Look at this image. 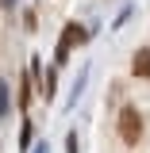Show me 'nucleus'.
Masks as SVG:
<instances>
[{"label": "nucleus", "mask_w": 150, "mask_h": 153, "mask_svg": "<svg viewBox=\"0 0 150 153\" xmlns=\"http://www.w3.org/2000/svg\"><path fill=\"white\" fill-rule=\"evenodd\" d=\"M119 138H123L127 146H135V142L142 138V115L135 111V107H123V111H119Z\"/></svg>", "instance_id": "obj_1"}, {"label": "nucleus", "mask_w": 150, "mask_h": 153, "mask_svg": "<svg viewBox=\"0 0 150 153\" xmlns=\"http://www.w3.org/2000/svg\"><path fill=\"white\" fill-rule=\"evenodd\" d=\"M85 38H89V35H85V27H81V23H66L62 42H58V65H62V61L69 57V50H73V46H81Z\"/></svg>", "instance_id": "obj_2"}, {"label": "nucleus", "mask_w": 150, "mask_h": 153, "mask_svg": "<svg viewBox=\"0 0 150 153\" xmlns=\"http://www.w3.org/2000/svg\"><path fill=\"white\" fill-rule=\"evenodd\" d=\"M131 69H135V76H146V80H150V50H146V46L135 50V65H131Z\"/></svg>", "instance_id": "obj_3"}, {"label": "nucleus", "mask_w": 150, "mask_h": 153, "mask_svg": "<svg viewBox=\"0 0 150 153\" xmlns=\"http://www.w3.org/2000/svg\"><path fill=\"white\" fill-rule=\"evenodd\" d=\"M31 103V73L23 76V84H19V107H27Z\"/></svg>", "instance_id": "obj_4"}, {"label": "nucleus", "mask_w": 150, "mask_h": 153, "mask_svg": "<svg viewBox=\"0 0 150 153\" xmlns=\"http://www.w3.org/2000/svg\"><path fill=\"white\" fill-rule=\"evenodd\" d=\"M31 130H35V126H31V123H23V130H19V142H23V149L31 146Z\"/></svg>", "instance_id": "obj_5"}, {"label": "nucleus", "mask_w": 150, "mask_h": 153, "mask_svg": "<svg viewBox=\"0 0 150 153\" xmlns=\"http://www.w3.org/2000/svg\"><path fill=\"white\" fill-rule=\"evenodd\" d=\"M8 111V84H4V80H0V115Z\"/></svg>", "instance_id": "obj_6"}, {"label": "nucleus", "mask_w": 150, "mask_h": 153, "mask_svg": "<svg viewBox=\"0 0 150 153\" xmlns=\"http://www.w3.org/2000/svg\"><path fill=\"white\" fill-rule=\"evenodd\" d=\"M66 153H77V138H73V134L66 138Z\"/></svg>", "instance_id": "obj_7"}, {"label": "nucleus", "mask_w": 150, "mask_h": 153, "mask_svg": "<svg viewBox=\"0 0 150 153\" xmlns=\"http://www.w3.org/2000/svg\"><path fill=\"white\" fill-rule=\"evenodd\" d=\"M38 153H46V146H38Z\"/></svg>", "instance_id": "obj_8"}]
</instances>
